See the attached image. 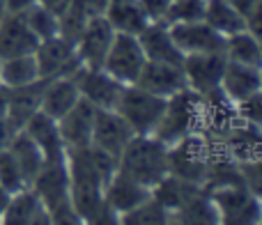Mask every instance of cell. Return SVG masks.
Returning <instances> with one entry per match:
<instances>
[{
	"label": "cell",
	"instance_id": "cell-19",
	"mask_svg": "<svg viewBox=\"0 0 262 225\" xmlns=\"http://www.w3.org/2000/svg\"><path fill=\"white\" fill-rule=\"evenodd\" d=\"M44 81L46 78H39V81L30 83V85L14 87V90L7 92V115H5V120H7L12 131H21L23 124L28 122V117L39 110Z\"/></svg>",
	"mask_w": 262,
	"mask_h": 225
},
{
	"label": "cell",
	"instance_id": "cell-21",
	"mask_svg": "<svg viewBox=\"0 0 262 225\" xmlns=\"http://www.w3.org/2000/svg\"><path fill=\"white\" fill-rule=\"evenodd\" d=\"M7 149L14 156V161L18 163V168H21L28 186H30L32 179L37 177V172L41 170V166H44V161H46L44 152H41L39 145H37L23 129L12 133V138H9V143H7Z\"/></svg>",
	"mask_w": 262,
	"mask_h": 225
},
{
	"label": "cell",
	"instance_id": "cell-38",
	"mask_svg": "<svg viewBox=\"0 0 262 225\" xmlns=\"http://www.w3.org/2000/svg\"><path fill=\"white\" fill-rule=\"evenodd\" d=\"M12 133L14 131L9 129V124H7V120H0V149H5L7 147V143H9V138H12Z\"/></svg>",
	"mask_w": 262,
	"mask_h": 225
},
{
	"label": "cell",
	"instance_id": "cell-36",
	"mask_svg": "<svg viewBox=\"0 0 262 225\" xmlns=\"http://www.w3.org/2000/svg\"><path fill=\"white\" fill-rule=\"evenodd\" d=\"M76 3L81 5L90 16H95V14H104V7H106L108 0H76Z\"/></svg>",
	"mask_w": 262,
	"mask_h": 225
},
{
	"label": "cell",
	"instance_id": "cell-7",
	"mask_svg": "<svg viewBox=\"0 0 262 225\" xmlns=\"http://www.w3.org/2000/svg\"><path fill=\"white\" fill-rule=\"evenodd\" d=\"M113 37H115V28L111 26L104 14H95V16L88 18L85 28H83L81 37L76 41V53L81 58L83 67L101 69Z\"/></svg>",
	"mask_w": 262,
	"mask_h": 225
},
{
	"label": "cell",
	"instance_id": "cell-14",
	"mask_svg": "<svg viewBox=\"0 0 262 225\" xmlns=\"http://www.w3.org/2000/svg\"><path fill=\"white\" fill-rule=\"evenodd\" d=\"M37 39L32 30L28 28L23 14H5L0 21V58H16V55L35 53Z\"/></svg>",
	"mask_w": 262,
	"mask_h": 225
},
{
	"label": "cell",
	"instance_id": "cell-40",
	"mask_svg": "<svg viewBox=\"0 0 262 225\" xmlns=\"http://www.w3.org/2000/svg\"><path fill=\"white\" fill-rule=\"evenodd\" d=\"M7 87L0 83V120H3L5 115H7Z\"/></svg>",
	"mask_w": 262,
	"mask_h": 225
},
{
	"label": "cell",
	"instance_id": "cell-22",
	"mask_svg": "<svg viewBox=\"0 0 262 225\" xmlns=\"http://www.w3.org/2000/svg\"><path fill=\"white\" fill-rule=\"evenodd\" d=\"M104 16L115 28V32L138 35L147 26V16L140 9L138 0H108L104 7Z\"/></svg>",
	"mask_w": 262,
	"mask_h": 225
},
{
	"label": "cell",
	"instance_id": "cell-30",
	"mask_svg": "<svg viewBox=\"0 0 262 225\" xmlns=\"http://www.w3.org/2000/svg\"><path fill=\"white\" fill-rule=\"evenodd\" d=\"M203 16H205V0H172L163 21L191 23V21H203Z\"/></svg>",
	"mask_w": 262,
	"mask_h": 225
},
{
	"label": "cell",
	"instance_id": "cell-9",
	"mask_svg": "<svg viewBox=\"0 0 262 225\" xmlns=\"http://www.w3.org/2000/svg\"><path fill=\"white\" fill-rule=\"evenodd\" d=\"M168 28H170V37L177 49L182 51V55L219 53V51H223V44H226V37L219 35L205 21L168 23Z\"/></svg>",
	"mask_w": 262,
	"mask_h": 225
},
{
	"label": "cell",
	"instance_id": "cell-41",
	"mask_svg": "<svg viewBox=\"0 0 262 225\" xmlns=\"http://www.w3.org/2000/svg\"><path fill=\"white\" fill-rule=\"evenodd\" d=\"M5 14H7V7H5V0H0V21L5 18Z\"/></svg>",
	"mask_w": 262,
	"mask_h": 225
},
{
	"label": "cell",
	"instance_id": "cell-16",
	"mask_svg": "<svg viewBox=\"0 0 262 225\" xmlns=\"http://www.w3.org/2000/svg\"><path fill=\"white\" fill-rule=\"evenodd\" d=\"M149 195H152V191H149L147 186L129 179V177H124L122 172H118V170L113 172V177H111L104 186V200L111 207V212L118 214V218L122 216V214H127L129 209L138 207Z\"/></svg>",
	"mask_w": 262,
	"mask_h": 225
},
{
	"label": "cell",
	"instance_id": "cell-35",
	"mask_svg": "<svg viewBox=\"0 0 262 225\" xmlns=\"http://www.w3.org/2000/svg\"><path fill=\"white\" fill-rule=\"evenodd\" d=\"M35 3H39V0H5V7H7V14H23Z\"/></svg>",
	"mask_w": 262,
	"mask_h": 225
},
{
	"label": "cell",
	"instance_id": "cell-2",
	"mask_svg": "<svg viewBox=\"0 0 262 225\" xmlns=\"http://www.w3.org/2000/svg\"><path fill=\"white\" fill-rule=\"evenodd\" d=\"M203 112L205 99L200 95H195L193 90L184 87L177 95L168 97L163 115L159 120L157 129L152 131V136L170 147L177 140L186 138L191 133H198L200 124H203Z\"/></svg>",
	"mask_w": 262,
	"mask_h": 225
},
{
	"label": "cell",
	"instance_id": "cell-5",
	"mask_svg": "<svg viewBox=\"0 0 262 225\" xmlns=\"http://www.w3.org/2000/svg\"><path fill=\"white\" fill-rule=\"evenodd\" d=\"M223 67H226V53H195L184 55L182 60V72L186 78V87L193 90L195 95L212 97L221 92V76Z\"/></svg>",
	"mask_w": 262,
	"mask_h": 225
},
{
	"label": "cell",
	"instance_id": "cell-10",
	"mask_svg": "<svg viewBox=\"0 0 262 225\" xmlns=\"http://www.w3.org/2000/svg\"><path fill=\"white\" fill-rule=\"evenodd\" d=\"M134 136L136 133L131 131V126L127 124V122L118 115V110L97 108L90 145H95V147H99L101 152H106V154H111V156L118 159Z\"/></svg>",
	"mask_w": 262,
	"mask_h": 225
},
{
	"label": "cell",
	"instance_id": "cell-32",
	"mask_svg": "<svg viewBox=\"0 0 262 225\" xmlns=\"http://www.w3.org/2000/svg\"><path fill=\"white\" fill-rule=\"evenodd\" d=\"M235 112L242 122H249V124H258L262 122V92L246 97V99L237 101L235 104Z\"/></svg>",
	"mask_w": 262,
	"mask_h": 225
},
{
	"label": "cell",
	"instance_id": "cell-31",
	"mask_svg": "<svg viewBox=\"0 0 262 225\" xmlns=\"http://www.w3.org/2000/svg\"><path fill=\"white\" fill-rule=\"evenodd\" d=\"M0 184L9 191V193H18V191L28 189V182L23 177L18 163L14 161V156L9 154V149H0Z\"/></svg>",
	"mask_w": 262,
	"mask_h": 225
},
{
	"label": "cell",
	"instance_id": "cell-12",
	"mask_svg": "<svg viewBox=\"0 0 262 225\" xmlns=\"http://www.w3.org/2000/svg\"><path fill=\"white\" fill-rule=\"evenodd\" d=\"M95 115H97V108L81 97L72 108L60 117L58 129H60V138H62L64 147H85V145H90Z\"/></svg>",
	"mask_w": 262,
	"mask_h": 225
},
{
	"label": "cell",
	"instance_id": "cell-17",
	"mask_svg": "<svg viewBox=\"0 0 262 225\" xmlns=\"http://www.w3.org/2000/svg\"><path fill=\"white\" fill-rule=\"evenodd\" d=\"M0 223L7 225H39V223H51L49 209L41 202V198L35 191L28 186V189L18 191L12 195L5 214L0 216Z\"/></svg>",
	"mask_w": 262,
	"mask_h": 225
},
{
	"label": "cell",
	"instance_id": "cell-18",
	"mask_svg": "<svg viewBox=\"0 0 262 225\" xmlns=\"http://www.w3.org/2000/svg\"><path fill=\"white\" fill-rule=\"evenodd\" d=\"M78 99H81V95H78L76 81H74L72 76L46 78L44 87H41L39 110H44L46 115L53 117V120H60Z\"/></svg>",
	"mask_w": 262,
	"mask_h": 225
},
{
	"label": "cell",
	"instance_id": "cell-13",
	"mask_svg": "<svg viewBox=\"0 0 262 225\" xmlns=\"http://www.w3.org/2000/svg\"><path fill=\"white\" fill-rule=\"evenodd\" d=\"M138 41L143 46V53L147 60L154 62H170V64H182L184 55L175 46L170 37V28L166 21H147V26L138 32Z\"/></svg>",
	"mask_w": 262,
	"mask_h": 225
},
{
	"label": "cell",
	"instance_id": "cell-24",
	"mask_svg": "<svg viewBox=\"0 0 262 225\" xmlns=\"http://www.w3.org/2000/svg\"><path fill=\"white\" fill-rule=\"evenodd\" d=\"M172 223H221V216H219V209L214 205L212 195L205 189H200L180 209L172 212Z\"/></svg>",
	"mask_w": 262,
	"mask_h": 225
},
{
	"label": "cell",
	"instance_id": "cell-3",
	"mask_svg": "<svg viewBox=\"0 0 262 225\" xmlns=\"http://www.w3.org/2000/svg\"><path fill=\"white\" fill-rule=\"evenodd\" d=\"M166 101L168 99L152 95L138 85H124L113 110H118V115L131 126L136 136H152L163 115Z\"/></svg>",
	"mask_w": 262,
	"mask_h": 225
},
{
	"label": "cell",
	"instance_id": "cell-6",
	"mask_svg": "<svg viewBox=\"0 0 262 225\" xmlns=\"http://www.w3.org/2000/svg\"><path fill=\"white\" fill-rule=\"evenodd\" d=\"M32 55H35V62L41 78L72 76L83 64L76 53V44L60 35L51 37V39H41Z\"/></svg>",
	"mask_w": 262,
	"mask_h": 225
},
{
	"label": "cell",
	"instance_id": "cell-27",
	"mask_svg": "<svg viewBox=\"0 0 262 225\" xmlns=\"http://www.w3.org/2000/svg\"><path fill=\"white\" fill-rule=\"evenodd\" d=\"M203 21L212 26L219 35L228 37L237 30H244L246 21L228 0H205V16Z\"/></svg>",
	"mask_w": 262,
	"mask_h": 225
},
{
	"label": "cell",
	"instance_id": "cell-23",
	"mask_svg": "<svg viewBox=\"0 0 262 225\" xmlns=\"http://www.w3.org/2000/svg\"><path fill=\"white\" fill-rule=\"evenodd\" d=\"M223 53L226 60L239 64H249V67H260L262 64V49H260V35H253L251 30H237L226 37L223 44Z\"/></svg>",
	"mask_w": 262,
	"mask_h": 225
},
{
	"label": "cell",
	"instance_id": "cell-1",
	"mask_svg": "<svg viewBox=\"0 0 262 225\" xmlns=\"http://www.w3.org/2000/svg\"><path fill=\"white\" fill-rule=\"evenodd\" d=\"M115 170L152 191L168 175V145L154 136H134L118 156Z\"/></svg>",
	"mask_w": 262,
	"mask_h": 225
},
{
	"label": "cell",
	"instance_id": "cell-25",
	"mask_svg": "<svg viewBox=\"0 0 262 225\" xmlns=\"http://www.w3.org/2000/svg\"><path fill=\"white\" fill-rule=\"evenodd\" d=\"M39 69H37L35 55H16V58H5L0 62V83L7 90L23 87L39 81Z\"/></svg>",
	"mask_w": 262,
	"mask_h": 225
},
{
	"label": "cell",
	"instance_id": "cell-39",
	"mask_svg": "<svg viewBox=\"0 0 262 225\" xmlns=\"http://www.w3.org/2000/svg\"><path fill=\"white\" fill-rule=\"evenodd\" d=\"M9 200H12V193H9V191L5 189L3 184H0V216H3V214H5V209H7Z\"/></svg>",
	"mask_w": 262,
	"mask_h": 225
},
{
	"label": "cell",
	"instance_id": "cell-8",
	"mask_svg": "<svg viewBox=\"0 0 262 225\" xmlns=\"http://www.w3.org/2000/svg\"><path fill=\"white\" fill-rule=\"evenodd\" d=\"M72 78L76 81L78 95L85 101H90L95 108H115L122 92V83L115 81L111 74H106L104 69H90V67H78L72 74Z\"/></svg>",
	"mask_w": 262,
	"mask_h": 225
},
{
	"label": "cell",
	"instance_id": "cell-4",
	"mask_svg": "<svg viewBox=\"0 0 262 225\" xmlns=\"http://www.w3.org/2000/svg\"><path fill=\"white\" fill-rule=\"evenodd\" d=\"M145 60L147 58L143 53L138 37L131 35V32H115L101 69L106 74H111L115 81H120L122 85H134Z\"/></svg>",
	"mask_w": 262,
	"mask_h": 225
},
{
	"label": "cell",
	"instance_id": "cell-26",
	"mask_svg": "<svg viewBox=\"0 0 262 225\" xmlns=\"http://www.w3.org/2000/svg\"><path fill=\"white\" fill-rule=\"evenodd\" d=\"M200 189H203V186H195V184H191V182L180 179V177L168 172L159 184L152 186V198L157 200V202H161L166 209L175 212V209H180L191 195L198 193Z\"/></svg>",
	"mask_w": 262,
	"mask_h": 225
},
{
	"label": "cell",
	"instance_id": "cell-33",
	"mask_svg": "<svg viewBox=\"0 0 262 225\" xmlns=\"http://www.w3.org/2000/svg\"><path fill=\"white\" fill-rule=\"evenodd\" d=\"M170 3L172 0H138V5L145 12L147 21H163V16H166Z\"/></svg>",
	"mask_w": 262,
	"mask_h": 225
},
{
	"label": "cell",
	"instance_id": "cell-15",
	"mask_svg": "<svg viewBox=\"0 0 262 225\" xmlns=\"http://www.w3.org/2000/svg\"><path fill=\"white\" fill-rule=\"evenodd\" d=\"M262 90V74L260 67H249V64H239L226 60L221 76V92L230 104L246 99V97L255 95Z\"/></svg>",
	"mask_w": 262,
	"mask_h": 225
},
{
	"label": "cell",
	"instance_id": "cell-28",
	"mask_svg": "<svg viewBox=\"0 0 262 225\" xmlns=\"http://www.w3.org/2000/svg\"><path fill=\"white\" fill-rule=\"evenodd\" d=\"M118 223H134V225H159V223H172V212L166 209L161 202L149 195L147 200L138 205V207L129 209L127 214L118 218Z\"/></svg>",
	"mask_w": 262,
	"mask_h": 225
},
{
	"label": "cell",
	"instance_id": "cell-37",
	"mask_svg": "<svg viewBox=\"0 0 262 225\" xmlns=\"http://www.w3.org/2000/svg\"><path fill=\"white\" fill-rule=\"evenodd\" d=\"M39 3L44 5V7H49L53 14H58V16H60V14H62L64 9L74 3V0H39Z\"/></svg>",
	"mask_w": 262,
	"mask_h": 225
},
{
	"label": "cell",
	"instance_id": "cell-20",
	"mask_svg": "<svg viewBox=\"0 0 262 225\" xmlns=\"http://www.w3.org/2000/svg\"><path fill=\"white\" fill-rule=\"evenodd\" d=\"M23 131L39 145V149L44 152V159H58V156H64V152H67L62 138H60L58 120L49 117L44 110L32 112L28 117V122L23 124Z\"/></svg>",
	"mask_w": 262,
	"mask_h": 225
},
{
	"label": "cell",
	"instance_id": "cell-29",
	"mask_svg": "<svg viewBox=\"0 0 262 225\" xmlns=\"http://www.w3.org/2000/svg\"><path fill=\"white\" fill-rule=\"evenodd\" d=\"M23 18H26L28 28L32 30V35L37 39H51V37L58 35V26H60V16L53 14L49 7H44L41 3H35L32 7H28L23 12Z\"/></svg>",
	"mask_w": 262,
	"mask_h": 225
},
{
	"label": "cell",
	"instance_id": "cell-11",
	"mask_svg": "<svg viewBox=\"0 0 262 225\" xmlns=\"http://www.w3.org/2000/svg\"><path fill=\"white\" fill-rule=\"evenodd\" d=\"M134 85L143 87V90L152 92V95H157V97L168 99V97L177 95L180 90H184L186 78H184V72H182V64L145 60V64H143V69H140Z\"/></svg>",
	"mask_w": 262,
	"mask_h": 225
},
{
	"label": "cell",
	"instance_id": "cell-34",
	"mask_svg": "<svg viewBox=\"0 0 262 225\" xmlns=\"http://www.w3.org/2000/svg\"><path fill=\"white\" fill-rule=\"evenodd\" d=\"M228 3L244 16V21L251 16V14H255L262 9V0H228Z\"/></svg>",
	"mask_w": 262,
	"mask_h": 225
},
{
	"label": "cell",
	"instance_id": "cell-42",
	"mask_svg": "<svg viewBox=\"0 0 262 225\" xmlns=\"http://www.w3.org/2000/svg\"><path fill=\"white\" fill-rule=\"evenodd\" d=\"M0 62H3V58H0Z\"/></svg>",
	"mask_w": 262,
	"mask_h": 225
}]
</instances>
